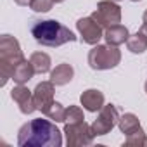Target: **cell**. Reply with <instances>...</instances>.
<instances>
[{
	"label": "cell",
	"instance_id": "603a6c76",
	"mask_svg": "<svg viewBox=\"0 0 147 147\" xmlns=\"http://www.w3.org/2000/svg\"><path fill=\"white\" fill-rule=\"evenodd\" d=\"M138 31H140V33H142L145 38H147V23H144V24L140 26V30H138Z\"/></svg>",
	"mask_w": 147,
	"mask_h": 147
},
{
	"label": "cell",
	"instance_id": "6da1fadb",
	"mask_svg": "<svg viewBox=\"0 0 147 147\" xmlns=\"http://www.w3.org/2000/svg\"><path fill=\"white\" fill-rule=\"evenodd\" d=\"M18 145L19 147H61L62 133L49 119L36 118L31 119L30 123H24L19 128Z\"/></svg>",
	"mask_w": 147,
	"mask_h": 147
},
{
	"label": "cell",
	"instance_id": "5b68a950",
	"mask_svg": "<svg viewBox=\"0 0 147 147\" xmlns=\"http://www.w3.org/2000/svg\"><path fill=\"white\" fill-rule=\"evenodd\" d=\"M64 135H66V144L69 147L92 145L94 144V137H95L94 131H92V126L87 125L85 121H80V123H66Z\"/></svg>",
	"mask_w": 147,
	"mask_h": 147
},
{
	"label": "cell",
	"instance_id": "cb8c5ba5",
	"mask_svg": "<svg viewBox=\"0 0 147 147\" xmlns=\"http://www.w3.org/2000/svg\"><path fill=\"white\" fill-rule=\"evenodd\" d=\"M142 19H144V23H147V9H145V12H144V16H142Z\"/></svg>",
	"mask_w": 147,
	"mask_h": 147
},
{
	"label": "cell",
	"instance_id": "8fae6325",
	"mask_svg": "<svg viewBox=\"0 0 147 147\" xmlns=\"http://www.w3.org/2000/svg\"><path fill=\"white\" fill-rule=\"evenodd\" d=\"M80 102H82L83 109H87L90 113H97L104 107V94L97 88H88L82 94Z\"/></svg>",
	"mask_w": 147,
	"mask_h": 147
},
{
	"label": "cell",
	"instance_id": "d4e9b609",
	"mask_svg": "<svg viewBox=\"0 0 147 147\" xmlns=\"http://www.w3.org/2000/svg\"><path fill=\"white\" fill-rule=\"evenodd\" d=\"M54 2H55V4H61V2H64V0H54Z\"/></svg>",
	"mask_w": 147,
	"mask_h": 147
},
{
	"label": "cell",
	"instance_id": "3957f363",
	"mask_svg": "<svg viewBox=\"0 0 147 147\" xmlns=\"http://www.w3.org/2000/svg\"><path fill=\"white\" fill-rule=\"evenodd\" d=\"M23 57V50L19 42L11 36V35H2L0 36V87H5V83L9 82L12 69L18 62H21Z\"/></svg>",
	"mask_w": 147,
	"mask_h": 147
},
{
	"label": "cell",
	"instance_id": "9a60e30c",
	"mask_svg": "<svg viewBox=\"0 0 147 147\" xmlns=\"http://www.w3.org/2000/svg\"><path fill=\"white\" fill-rule=\"evenodd\" d=\"M118 126H119V130H121L125 135H130V133H133V131H137V130L142 128L138 118H137L135 114H131V113H125L123 116H119Z\"/></svg>",
	"mask_w": 147,
	"mask_h": 147
},
{
	"label": "cell",
	"instance_id": "e0dca14e",
	"mask_svg": "<svg viewBox=\"0 0 147 147\" xmlns=\"http://www.w3.org/2000/svg\"><path fill=\"white\" fill-rule=\"evenodd\" d=\"M126 47H128V50L133 52V54H142V52L147 50V38H145L140 31H137L135 35H130V36H128Z\"/></svg>",
	"mask_w": 147,
	"mask_h": 147
},
{
	"label": "cell",
	"instance_id": "83f0119b",
	"mask_svg": "<svg viewBox=\"0 0 147 147\" xmlns=\"http://www.w3.org/2000/svg\"><path fill=\"white\" fill-rule=\"evenodd\" d=\"M131 2H140V0H131Z\"/></svg>",
	"mask_w": 147,
	"mask_h": 147
},
{
	"label": "cell",
	"instance_id": "484cf974",
	"mask_svg": "<svg viewBox=\"0 0 147 147\" xmlns=\"http://www.w3.org/2000/svg\"><path fill=\"white\" fill-rule=\"evenodd\" d=\"M145 94H147V82H145Z\"/></svg>",
	"mask_w": 147,
	"mask_h": 147
},
{
	"label": "cell",
	"instance_id": "7c38bea8",
	"mask_svg": "<svg viewBox=\"0 0 147 147\" xmlns=\"http://www.w3.org/2000/svg\"><path fill=\"white\" fill-rule=\"evenodd\" d=\"M35 73H36V71H35L31 61L23 59L21 62H18V64L14 66L12 75H11V80H14L18 85H24V83H28V82L35 76Z\"/></svg>",
	"mask_w": 147,
	"mask_h": 147
},
{
	"label": "cell",
	"instance_id": "4fadbf2b",
	"mask_svg": "<svg viewBox=\"0 0 147 147\" xmlns=\"http://www.w3.org/2000/svg\"><path fill=\"white\" fill-rule=\"evenodd\" d=\"M73 76H75V69H73V66L62 62V64L55 66V69H52V73H50V82L54 85H57V87H62V85L69 83L73 80Z\"/></svg>",
	"mask_w": 147,
	"mask_h": 147
},
{
	"label": "cell",
	"instance_id": "30bf717a",
	"mask_svg": "<svg viewBox=\"0 0 147 147\" xmlns=\"http://www.w3.org/2000/svg\"><path fill=\"white\" fill-rule=\"evenodd\" d=\"M33 99H35L36 109L43 113L54 102V83L52 82H42V83H38L36 88L33 90Z\"/></svg>",
	"mask_w": 147,
	"mask_h": 147
},
{
	"label": "cell",
	"instance_id": "ffe728a7",
	"mask_svg": "<svg viewBox=\"0 0 147 147\" xmlns=\"http://www.w3.org/2000/svg\"><path fill=\"white\" fill-rule=\"evenodd\" d=\"M80 121H85V114H83L82 107H78V106H69L66 109L64 123H80Z\"/></svg>",
	"mask_w": 147,
	"mask_h": 147
},
{
	"label": "cell",
	"instance_id": "ac0fdd59",
	"mask_svg": "<svg viewBox=\"0 0 147 147\" xmlns=\"http://www.w3.org/2000/svg\"><path fill=\"white\" fill-rule=\"evenodd\" d=\"M43 114L49 118V119H52V121H55V123H64V118H66V109H64V106L61 104V102H52L45 111H43Z\"/></svg>",
	"mask_w": 147,
	"mask_h": 147
},
{
	"label": "cell",
	"instance_id": "8992f818",
	"mask_svg": "<svg viewBox=\"0 0 147 147\" xmlns=\"http://www.w3.org/2000/svg\"><path fill=\"white\" fill-rule=\"evenodd\" d=\"M92 18L102 26V28H111L121 23V7L113 2V0H102L97 4V9L94 11Z\"/></svg>",
	"mask_w": 147,
	"mask_h": 147
},
{
	"label": "cell",
	"instance_id": "7a4b0ae2",
	"mask_svg": "<svg viewBox=\"0 0 147 147\" xmlns=\"http://www.w3.org/2000/svg\"><path fill=\"white\" fill-rule=\"evenodd\" d=\"M31 35L43 47H61L67 42L76 40L75 33L55 19L35 21L31 26Z\"/></svg>",
	"mask_w": 147,
	"mask_h": 147
},
{
	"label": "cell",
	"instance_id": "d6986e66",
	"mask_svg": "<svg viewBox=\"0 0 147 147\" xmlns=\"http://www.w3.org/2000/svg\"><path fill=\"white\" fill-rule=\"evenodd\" d=\"M125 145H135V147H142V145H147V137H145V131L140 128L130 135H126L125 138Z\"/></svg>",
	"mask_w": 147,
	"mask_h": 147
},
{
	"label": "cell",
	"instance_id": "44dd1931",
	"mask_svg": "<svg viewBox=\"0 0 147 147\" xmlns=\"http://www.w3.org/2000/svg\"><path fill=\"white\" fill-rule=\"evenodd\" d=\"M54 5V0H31V11L35 12H49Z\"/></svg>",
	"mask_w": 147,
	"mask_h": 147
},
{
	"label": "cell",
	"instance_id": "52a82bcc",
	"mask_svg": "<svg viewBox=\"0 0 147 147\" xmlns=\"http://www.w3.org/2000/svg\"><path fill=\"white\" fill-rule=\"evenodd\" d=\"M119 121V113L116 109V106L113 104H104V107L99 111V116L97 119L90 125L92 126V131L95 137H102V135H107Z\"/></svg>",
	"mask_w": 147,
	"mask_h": 147
},
{
	"label": "cell",
	"instance_id": "5bb4252c",
	"mask_svg": "<svg viewBox=\"0 0 147 147\" xmlns=\"http://www.w3.org/2000/svg\"><path fill=\"white\" fill-rule=\"evenodd\" d=\"M130 33L126 30V26H121V24H116V26H111V28H106V33H104V38L109 45H121L128 40Z\"/></svg>",
	"mask_w": 147,
	"mask_h": 147
},
{
	"label": "cell",
	"instance_id": "7402d4cb",
	"mask_svg": "<svg viewBox=\"0 0 147 147\" xmlns=\"http://www.w3.org/2000/svg\"><path fill=\"white\" fill-rule=\"evenodd\" d=\"M14 2H16L18 5H21V7H26V5L31 4V0H14Z\"/></svg>",
	"mask_w": 147,
	"mask_h": 147
},
{
	"label": "cell",
	"instance_id": "2e32d148",
	"mask_svg": "<svg viewBox=\"0 0 147 147\" xmlns=\"http://www.w3.org/2000/svg\"><path fill=\"white\" fill-rule=\"evenodd\" d=\"M30 61H31L35 71L40 73V75H45V73L50 71L52 61H50V55L49 54H45V52H33L31 57H30Z\"/></svg>",
	"mask_w": 147,
	"mask_h": 147
},
{
	"label": "cell",
	"instance_id": "9c48e42d",
	"mask_svg": "<svg viewBox=\"0 0 147 147\" xmlns=\"http://www.w3.org/2000/svg\"><path fill=\"white\" fill-rule=\"evenodd\" d=\"M11 97L12 100L19 106V111L23 114H31L33 111H36V106H35V99H33V92L24 87V85H18L11 90Z\"/></svg>",
	"mask_w": 147,
	"mask_h": 147
},
{
	"label": "cell",
	"instance_id": "4316f807",
	"mask_svg": "<svg viewBox=\"0 0 147 147\" xmlns=\"http://www.w3.org/2000/svg\"><path fill=\"white\" fill-rule=\"evenodd\" d=\"M113 2H121V0H113Z\"/></svg>",
	"mask_w": 147,
	"mask_h": 147
},
{
	"label": "cell",
	"instance_id": "277c9868",
	"mask_svg": "<svg viewBox=\"0 0 147 147\" xmlns=\"http://www.w3.org/2000/svg\"><path fill=\"white\" fill-rule=\"evenodd\" d=\"M121 61V52L118 50L116 45H95L88 52V66L95 71H106L113 69L119 64Z\"/></svg>",
	"mask_w": 147,
	"mask_h": 147
},
{
	"label": "cell",
	"instance_id": "ba28073f",
	"mask_svg": "<svg viewBox=\"0 0 147 147\" xmlns=\"http://www.w3.org/2000/svg\"><path fill=\"white\" fill-rule=\"evenodd\" d=\"M76 30L82 36V40L88 45H97L100 42V38H104V31L102 26L90 16V18H82L76 23Z\"/></svg>",
	"mask_w": 147,
	"mask_h": 147
}]
</instances>
